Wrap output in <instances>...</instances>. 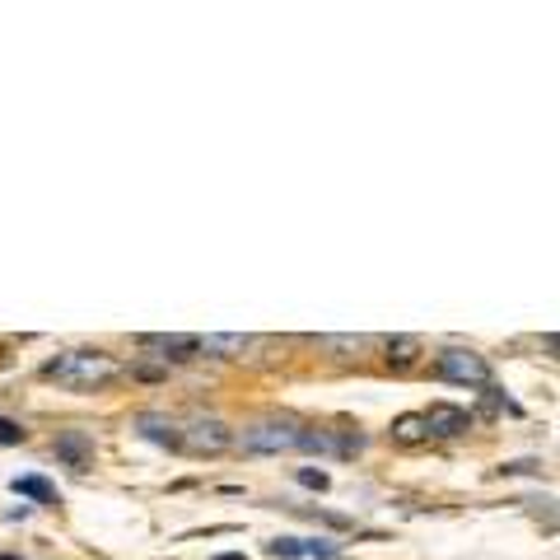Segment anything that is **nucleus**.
Returning a JSON list of instances; mask_svg holds the SVG:
<instances>
[{"label":"nucleus","mask_w":560,"mask_h":560,"mask_svg":"<svg viewBox=\"0 0 560 560\" xmlns=\"http://www.w3.org/2000/svg\"><path fill=\"white\" fill-rule=\"evenodd\" d=\"M0 560H24V556H0Z\"/></svg>","instance_id":"obj_21"},{"label":"nucleus","mask_w":560,"mask_h":560,"mask_svg":"<svg viewBox=\"0 0 560 560\" xmlns=\"http://www.w3.org/2000/svg\"><path fill=\"white\" fill-rule=\"evenodd\" d=\"M300 440H304V425L300 420H253L234 434V444L243 453H257V458H271V453H300Z\"/></svg>","instance_id":"obj_2"},{"label":"nucleus","mask_w":560,"mask_h":560,"mask_svg":"<svg viewBox=\"0 0 560 560\" xmlns=\"http://www.w3.org/2000/svg\"><path fill=\"white\" fill-rule=\"evenodd\" d=\"M500 477H533V471H541V463H533V458H523V463H504V467H495Z\"/></svg>","instance_id":"obj_19"},{"label":"nucleus","mask_w":560,"mask_h":560,"mask_svg":"<svg viewBox=\"0 0 560 560\" xmlns=\"http://www.w3.org/2000/svg\"><path fill=\"white\" fill-rule=\"evenodd\" d=\"M24 440H28V430L20 425V420L0 416V444H24Z\"/></svg>","instance_id":"obj_17"},{"label":"nucleus","mask_w":560,"mask_h":560,"mask_svg":"<svg viewBox=\"0 0 560 560\" xmlns=\"http://www.w3.org/2000/svg\"><path fill=\"white\" fill-rule=\"evenodd\" d=\"M393 440H397V444H420V440H430L425 411H416V416H397V420H393Z\"/></svg>","instance_id":"obj_11"},{"label":"nucleus","mask_w":560,"mask_h":560,"mask_svg":"<svg viewBox=\"0 0 560 560\" xmlns=\"http://www.w3.org/2000/svg\"><path fill=\"white\" fill-rule=\"evenodd\" d=\"M318 346L323 350H355V355H360V350L370 346V337H318Z\"/></svg>","instance_id":"obj_16"},{"label":"nucleus","mask_w":560,"mask_h":560,"mask_svg":"<svg viewBox=\"0 0 560 560\" xmlns=\"http://www.w3.org/2000/svg\"><path fill=\"white\" fill-rule=\"evenodd\" d=\"M267 556L271 560H304V537H271Z\"/></svg>","instance_id":"obj_13"},{"label":"nucleus","mask_w":560,"mask_h":560,"mask_svg":"<svg viewBox=\"0 0 560 560\" xmlns=\"http://www.w3.org/2000/svg\"><path fill=\"white\" fill-rule=\"evenodd\" d=\"M383 350H388L393 370H411L416 355H420V341L416 337H388V341H383Z\"/></svg>","instance_id":"obj_12"},{"label":"nucleus","mask_w":560,"mask_h":560,"mask_svg":"<svg viewBox=\"0 0 560 560\" xmlns=\"http://www.w3.org/2000/svg\"><path fill=\"white\" fill-rule=\"evenodd\" d=\"M51 453H57L66 467L84 471V467H90V458H94V434H84V430H61L57 444H51Z\"/></svg>","instance_id":"obj_7"},{"label":"nucleus","mask_w":560,"mask_h":560,"mask_svg":"<svg viewBox=\"0 0 560 560\" xmlns=\"http://www.w3.org/2000/svg\"><path fill=\"white\" fill-rule=\"evenodd\" d=\"M140 346L160 350L164 360H191V355H201L197 337H183V331H150V337H140Z\"/></svg>","instance_id":"obj_8"},{"label":"nucleus","mask_w":560,"mask_h":560,"mask_svg":"<svg viewBox=\"0 0 560 560\" xmlns=\"http://www.w3.org/2000/svg\"><path fill=\"white\" fill-rule=\"evenodd\" d=\"M43 378L70 393H98L113 378H121V364L108 350H61V355H51L43 364Z\"/></svg>","instance_id":"obj_1"},{"label":"nucleus","mask_w":560,"mask_h":560,"mask_svg":"<svg viewBox=\"0 0 560 560\" xmlns=\"http://www.w3.org/2000/svg\"><path fill=\"white\" fill-rule=\"evenodd\" d=\"M183 448L206 453V458H215V453L234 448V430L224 425L220 416H197V420H187V425H183Z\"/></svg>","instance_id":"obj_4"},{"label":"nucleus","mask_w":560,"mask_h":560,"mask_svg":"<svg viewBox=\"0 0 560 560\" xmlns=\"http://www.w3.org/2000/svg\"><path fill=\"white\" fill-rule=\"evenodd\" d=\"M425 425H430L434 440H458V434L471 430V411L453 407V401H434V407L425 411Z\"/></svg>","instance_id":"obj_5"},{"label":"nucleus","mask_w":560,"mask_h":560,"mask_svg":"<svg viewBox=\"0 0 560 560\" xmlns=\"http://www.w3.org/2000/svg\"><path fill=\"white\" fill-rule=\"evenodd\" d=\"M10 490H14V495H28V500L47 504V510H57V504H61L57 486H51V481H43V477H14V481H10Z\"/></svg>","instance_id":"obj_10"},{"label":"nucleus","mask_w":560,"mask_h":560,"mask_svg":"<svg viewBox=\"0 0 560 560\" xmlns=\"http://www.w3.org/2000/svg\"><path fill=\"white\" fill-rule=\"evenodd\" d=\"M215 560H253V556H243V551H224V556H215Z\"/></svg>","instance_id":"obj_20"},{"label":"nucleus","mask_w":560,"mask_h":560,"mask_svg":"<svg viewBox=\"0 0 560 560\" xmlns=\"http://www.w3.org/2000/svg\"><path fill=\"white\" fill-rule=\"evenodd\" d=\"M304 518H313V523H323V528H337V533H350L355 523H350L346 514H327V510H300Z\"/></svg>","instance_id":"obj_15"},{"label":"nucleus","mask_w":560,"mask_h":560,"mask_svg":"<svg viewBox=\"0 0 560 560\" xmlns=\"http://www.w3.org/2000/svg\"><path fill=\"white\" fill-rule=\"evenodd\" d=\"M294 477H300V486H308V490H327L331 486V477H327V471H318V467H300Z\"/></svg>","instance_id":"obj_18"},{"label":"nucleus","mask_w":560,"mask_h":560,"mask_svg":"<svg viewBox=\"0 0 560 560\" xmlns=\"http://www.w3.org/2000/svg\"><path fill=\"white\" fill-rule=\"evenodd\" d=\"M136 434L140 440H150V444H160V448H173V453L183 448V425L178 420H168V416H160V411H140L136 416Z\"/></svg>","instance_id":"obj_6"},{"label":"nucleus","mask_w":560,"mask_h":560,"mask_svg":"<svg viewBox=\"0 0 560 560\" xmlns=\"http://www.w3.org/2000/svg\"><path fill=\"white\" fill-rule=\"evenodd\" d=\"M430 370H434V378L458 383V388H490V364L477 350H440Z\"/></svg>","instance_id":"obj_3"},{"label":"nucleus","mask_w":560,"mask_h":560,"mask_svg":"<svg viewBox=\"0 0 560 560\" xmlns=\"http://www.w3.org/2000/svg\"><path fill=\"white\" fill-rule=\"evenodd\" d=\"M341 556V541L331 537H304V560H337Z\"/></svg>","instance_id":"obj_14"},{"label":"nucleus","mask_w":560,"mask_h":560,"mask_svg":"<svg viewBox=\"0 0 560 560\" xmlns=\"http://www.w3.org/2000/svg\"><path fill=\"white\" fill-rule=\"evenodd\" d=\"M201 355H220V360H243L257 346L253 337H238V331H210V337H197Z\"/></svg>","instance_id":"obj_9"}]
</instances>
